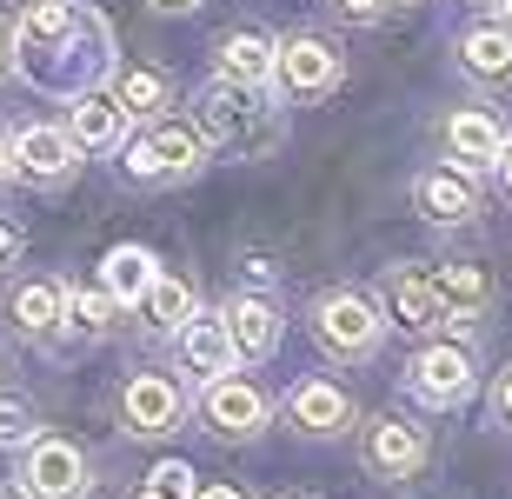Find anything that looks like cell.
Segmentation results:
<instances>
[{"instance_id": "cell-5", "label": "cell", "mask_w": 512, "mask_h": 499, "mask_svg": "<svg viewBox=\"0 0 512 499\" xmlns=\"http://www.w3.org/2000/svg\"><path fill=\"white\" fill-rule=\"evenodd\" d=\"M20 486L34 499H87L94 486V466L74 440H27V460H20Z\"/></svg>"}, {"instance_id": "cell-26", "label": "cell", "mask_w": 512, "mask_h": 499, "mask_svg": "<svg viewBox=\"0 0 512 499\" xmlns=\"http://www.w3.org/2000/svg\"><path fill=\"white\" fill-rule=\"evenodd\" d=\"M114 300H107V287H67V313H60V320H67V327H74L80 333V340H100V333H107V327H114Z\"/></svg>"}, {"instance_id": "cell-15", "label": "cell", "mask_w": 512, "mask_h": 499, "mask_svg": "<svg viewBox=\"0 0 512 499\" xmlns=\"http://www.w3.org/2000/svg\"><path fill=\"white\" fill-rule=\"evenodd\" d=\"M127 127H133V114L114 94H80L74 114H67V134H74V147H87V154H114V147H127Z\"/></svg>"}, {"instance_id": "cell-36", "label": "cell", "mask_w": 512, "mask_h": 499, "mask_svg": "<svg viewBox=\"0 0 512 499\" xmlns=\"http://www.w3.org/2000/svg\"><path fill=\"white\" fill-rule=\"evenodd\" d=\"M160 14H187V7H200V0H153Z\"/></svg>"}, {"instance_id": "cell-40", "label": "cell", "mask_w": 512, "mask_h": 499, "mask_svg": "<svg viewBox=\"0 0 512 499\" xmlns=\"http://www.w3.org/2000/svg\"><path fill=\"white\" fill-rule=\"evenodd\" d=\"M286 499H300V493H286Z\"/></svg>"}, {"instance_id": "cell-20", "label": "cell", "mask_w": 512, "mask_h": 499, "mask_svg": "<svg viewBox=\"0 0 512 499\" xmlns=\"http://www.w3.org/2000/svg\"><path fill=\"white\" fill-rule=\"evenodd\" d=\"M60 313H67V287H60V280H20V287L7 293V320H14V333H27V340H47V333L60 327Z\"/></svg>"}, {"instance_id": "cell-32", "label": "cell", "mask_w": 512, "mask_h": 499, "mask_svg": "<svg viewBox=\"0 0 512 499\" xmlns=\"http://www.w3.org/2000/svg\"><path fill=\"white\" fill-rule=\"evenodd\" d=\"M193 499H247L240 486H193Z\"/></svg>"}, {"instance_id": "cell-3", "label": "cell", "mask_w": 512, "mask_h": 499, "mask_svg": "<svg viewBox=\"0 0 512 499\" xmlns=\"http://www.w3.org/2000/svg\"><path fill=\"white\" fill-rule=\"evenodd\" d=\"M200 160H207L200 127H180V120H167V114L127 147V173L133 180H187V173H200Z\"/></svg>"}, {"instance_id": "cell-9", "label": "cell", "mask_w": 512, "mask_h": 499, "mask_svg": "<svg viewBox=\"0 0 512 499\" xmlns=\"http://www.w3.org/2000/svg\"><path fill=\"white\" fill-rule=\"evenodd\" d=\"M200 413H207V426L220 433V440H253L266 426V393L253 380H240V373H213L207 393H200Z\"/></svg>"}, {"instance_id": "cell-8", "label": "cell", "mask_w": 512, "mask_h": 499, "mask_svg": "<svg viewBox=\"0 0 512 499\" xmlns=\"http://www.w3.org/2000/svg\"><path fill=\"white\" fill-rule=\"evenodd\" d=\"M7 140H14V173H20V180H34V187H67V180H74L80 147H74V134H67V127L27 120V127H20V134H7Z\"/></svg>"}, {"instance_id": "cell-21", "label": "cell", "mask_w": 512, "mask_h": 499, "mask_svg": "<svg viewBox=\"0 0 512 499\" xmlns=\"http://www.w3.org/2000/svg\"><path fill=\"white\" fill-rule=\"evenodd\" d=\"M273 47L280 40H266V34H253V27H240V34H227L220 40V80H240V87H266L273 80Z\"/></svg>"}, {"instance_id": "cell-22", "label": "cell", "mask_w": 512, "mask_h": 499, "mask_svg": "<svg viewBox=\"0 0 512 499\" xmlns=\"http://www.w3.org/2000/svg\"><path fill=\"white\" fill-rule=\"evenodd\" d=\"M459 60L473 80H512V27L506 20H486L473 34L459 40Z\"/></svg>"}, {"instance_id": "cell-16", "label": "cell", "mask_w": 512, "mask_h": 499, "mask_svg": "<svg viewBox=\"0 0 512 499\" xmlns=\"http://www.w3.org/2000/svg\"><path fill=\"white\" fill-rule=\"evenodd\" d=\"M80 20H87L80 0H27V14L14 27V47H27V54H67Z\"/></svg>"}, {"instance_id": "cell-13", "label": "cell", "mask_w": 512, "mask_h": 499, "mask_svg": "<svg viewBox=\"0 0 512 499\" xmlns=\"http://www.w3.org/2000/svg\"><path fill=\"white\" fill-rule=\"evenodd\" d=\"M386 313H393V327H406V333L446 327V307H439V293H433V273L426 267H393L386 273Z\"/></svg>"}, {"instance_id": "cell-27", "label": "cell", "mask_w": 512, "mask_h": 499, "mask_svg": "<svg viewBox=\"0 0 512 499\" xmlns=\"http://www.w3.org/2000/svg\"><path fill=\"white\" fill-rule=\"evenodd\" d=\"M34 426H40V413L27 393H0V446H27Z\"/></svg>"}, {"instance_id": "cell-30", "label": "cell", "mask_w": 512, "mask_h": 499, "mask_svg": "<svg viewBox=\"0 0 512 499\" xmlns=\"http://www.w3.org/2000/svg\"><path fill=\"white\" fill-rule=\"evenodd\" d=\"M20 260V227H7V220H0V273L14 267Z\"/></svg>"}, {"instance_id": "cell-12", "label": "cell", "mask_w": 512, "mask_h": 499, "mask_svg": "<svg viewBox=\"0 0 512 499\" xmlns=\"http://www.w3.org/2000/svg\"><path fill=\"white\" fill-rule=\"evenodd\" d=\"M286 420L300 426V433H313V440H333V433L353 426V400H346V386H333V380H300L286 393Z\"/></svg>"}, {"instance_id": "cell-25", "label": "cell", "mask_w": 512, "mask_h": 499, "mask_svg": "<svg viewBox=\"0 0 512 499\" xmlns=\"http://www.w3.org/2000/svg\"><path fill=\"white\" fill-rule=\"evenodd\" d=\"M114 100L133 120H160L173 94H167V74H153V67H120L114 74Z\"/></svg>"}, {"instance_id": "cell-23", "label": "cell", "mask_w": 512, "mask_h": 499, "mask_svg": "<svg viewBox=\"0 0 512 499\" xmlns=\"http://www.w3.org/2000/svg\"><path fill=\"white\" fill-rule=\"evenodd\" d=\"M153 273H160V267H153L147 247H114V253H107V267H100V287H107L114 307H140V293H147Z\"/></svg>"}, {"instance_id": "cell-6", "label": "cell", "mask_w": 512, "mask_h": 499, "mask_svg": "<svg viewBox=\"0 0 512 499\" xmlns=\"http://www.w3.org/2000/svg\"><path fill=\"white\" fill-rule=\"evenodd\" d=\"M180 420H187V393L167 373H133L120 386V426L133 440H167V433H180Z\"/></svg>"}, {"instance_id": "cell-38", "label": "cell", "mask_w": 512, "mask_h": 499, "mask_svg": "<svg viewBox=\"0 0 512 499\" xmlns=\"http://www.w3.org/2000/svg\"><path fill=\"white\" fill-rule=\"evenodd\" d=\"M499 20H506V27H512V0H499Z\"/></svg>"}, {"instance_id": "cell-19", "label": "cell", "mask_w": 512, "mask_h": 499, "mask_svg": "<svg viewBox=\"0 0 512 499\" xmlns=\"http://www.w3.org/2000/svg\"><path fill=\"white\" fill-rule=\"evenodd\" d=\"M173 340H180L187 373H200V380L233 373V340H227V320H220V313H193L187 327H173Z\"/></svg>"}, {"instance_id": "cell-34", "label": "cell", "mask_w": 512, "mask_h": 499, "mask_svg": "<svg viewBox=\"0 0 512 499\" xmlns=\"http://www.w3.org/2000/svg\"><path fill=\"white\" fill-rule=\"evenodd\" d=\"M0 180H14V140L0 134Z\"/></svg>"}, {"instance_id": "cell-14", "label": "cell", "mask_w": 512, "mask_h": 499, "mask_svg": "<svg viewBox=\"0 0 512 499\" xmlns=\"http://www.w3.org/2000/svg\"><path fill=\"white\" fill-rule=\"evenodd\" d=\"M413 207L433 220V227H459V220H473L479 207V187L466 180V167H433L413 180Z\"/></svg>"}, {"instance_id": "cell-29", "label": "cell", "mask_w": 512, "mask_h": 499, "mask_svg": "<svg viewBox=\"0 0 512 499\" xmlns=\"http://www.w3.org/2000/svg\"><path fill=\"white\" fill-rule=\"evenodd\" d=\"M333 7H340L346 20H380L386 14V0H333Z\"/></svg>"}, {"instance_id": "cell-10", "label": "cell", "mask_w": 512, "mask_h": 499, "mask_svg": "<svg viewBox=\"0 0 512 499\" xmlns=\"http://www.w3.org/2000/svg\"><path fill=\"white\" fill-rule=\"evenodd\" d=\"M366 473H380V480H406V473H419L426 466V433L406 420H393V413H380V420L366 426Z\"/></svg>"}, {"instance_id": "cell-18", "label": "cell", "mask_w": 512, "mask_h": 499, "mask_svg": "<svg viewBox=\"0 0 512 499\" xmlns=\"http://www.w3.org/2000/svg\"><path fill=\"white\" fill-rule=\"evenodd\" d=\"M433 273V293L439 307H446V327H479V313L493 307V287H486V273L479 267H426Z\"/></svg>"}, {"instance_id": "cell-24", "label": "cell", "mask_w": 512, "mask_h": 499, "mask_svg": "<svg viewBox=\"0 0 512 499\" xmlns=\"http://www.w3.org/2000/svg\"><path fill=\"white\" fill-rule=\"evenodd\" d=\"M140 307H147V320L153 327H187L193 313H200V300H193V287L180 280V273H153L147 280V293H140Z\"/></svg>"}, {"instance_id": "cell-39", "label": "cell", "mask_w": 512, "mask_h": 499, "mask_svg": "<svg viewBox=\"0 0 512 499\" xmlns=\"http://www.w3.org/2000/svg\"><path fill=\"white\" fill-rule=\"evenodd\" d=\"M133 499H167V493H153V486H140V493H133Z\"/></svg>"}, {"instance_id": "cell-11", "label": "cell", "mask_w": 512, "mask_h": 499, "mask_svg": "<svg viewBox=\"0 0 512 499\" xmlns=\"http://www.w3.org/2000/svg\"><path fill=\"white\" fill-rule=\"evenodd\" d=\"M220 320H227L233 360H266L280 346V307L266 293H233L227 307H220Z\"/></svg>"}, {"instance_id": "cell-1", "label": "cell", "mask_w": 512, "mask_h": 499, "mask_svg": "<svg viewBox=\"0 0 512 499\" xmlns=\"http://www.w3.org/2000/svg\"><path fill=\"white\" fill-rule=\"evenodd\" d=\"M193 120H200V140H213V154L260 160L280 147L273 107L260 100V87H240V80H207L193 94Z\"/></svg>"}, {"instance_id": "cell-2", "label": "cell", "mask_w": 512, "mask_h": 499, "mask_svg": "<svg viewBox=\"0 0 512 499\" xmlns=\"http://www.w3.org/2000/svg\"><path fill=\"white\" fill-rule=\"evenodd\" d=\"M386 333V313L366 300V293L340 287V293H320L313 300V340L333 353V360H366Z\"/></svg>"}, {"instance_id": "cell-17", "label": "cell", "mask_w": 512, "mask_h": 499, "mask_svg": "<svg viewBox=\"0 0 512 499\" xmlns=\"http://www.w3.org/2000/svg\"><path fill=\"white\" fill-rule=\"evenodd\" d=\"M499 147H506V127H499L486 107H459V114H446V154H453L459 167H493Z\"/></svg>"}, {"instance_id": "cell-35", "label": "cell", "mask_w": 512, "mask_h": 499, "mask_svg": "<svg viewBox=\"0 0 512 499\" xmlns=\"http://www.w3.org/2000/svg\"><path fill=\"white\" fill-rule=\"evenodd\" d=\"M493 167H499V187L512 193V147H499V160H493Z\"/></svg>"}, {"instance_id": "cell-31", "label": "cell", "mask_w": 512, "mask_h": 499, "mask_svg": "<svg viewBox=\"0 0 512 499\" xmlns=\"http://www.w3.org/2000/svg\"><path fill=\"white\" fill-rule=\"evenodd\" d=\"M14 60H20V47H14V27H0V80L14 74Z\"/></svg>"}, {"instance_id": "cell-33", "label": "cell", "mask_w": 512, "mask_h": 499, "mask_svg": "<svg viewBox=\"0 0 512 499\" xmlns=\"http://www.w3.org/2000/svg\"><path fill=\"white\" fill-rule=\"evenodd\" d=\"M493 406H499V420L512 426V373H506V380H499V400H493Z\"/></svg>"}, {"instance_id": "cell-37", "label": "cell", "mask_w": 512, "mask_h": 499, "mask_svg": "<svg viewBox=\"0 0 512 499\" xmlns=\"http://www.w3.org/2000/svg\"><path fill=\"white\" fill-rule=\"evenodd\" d=\"M0 499H34V493H27L20 480H0Z\"/></svg>"}, {"instance_id": "cell-4", "label": "cell", "mask_w": 512, "mask_h": 499, "mask_svg": "<svg viewBox=\"0 0 512 499\" xmlns=\"http://www.w3.org/2000/svg\"><path fill=\"white\" fill-rule=\"evenodd\" d=\"M406 386H413L426 406H459L479 386V360L466 340H426L406 366Z\"/></svg>"}, {"instance_id": "cell-28", "label": "cell", "mask_w": 512, "mask_h": 499, "mask_svg": "<svg viewBox=\"0 0 512 499\" xmlns=\"http://www.w3.org/2000/svg\"><path fill=\"white\" fill-rule=\"evenodd\" d=\"M147 486H153V493H167V499H193V466H180V460L153 466V473H147Z\"/></svg>"}, {"instance_id": "cell-7", "label": "cell", "mask_w": 512, "mask_h": 499, "mask_svg": "<svg viewBox=\"0 0 512 499\" xmlns=\"http://www.w3.org/2000/svg\"><path fill=\"white\" fill-rule=\"evenodd\" d=\"M340 74H346L340 47H333V40H320V34H293V40H280V47H273V80H280L286 94H300V100L326 94V87H340Z\"/></svg>"}]
</instances>
